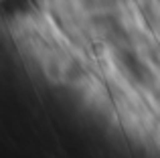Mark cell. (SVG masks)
Here are the masks:
<instances>
[{
  "mask_svg": "<svg viewBox=\"0 0 160 158\" xmlns=\"http://www.w3.org/2000/svg\"><path fill=\"white\" fill-rule=\"evenodd\" d=\"M4 10L12 12V14H22V12H28L35 4V0H4Z\"/></svg>",
  "mask_w": 160,
  "mask_h": 158,
  "instance_id": "cell-1",
  "label": "cell"
}]
</instances>
